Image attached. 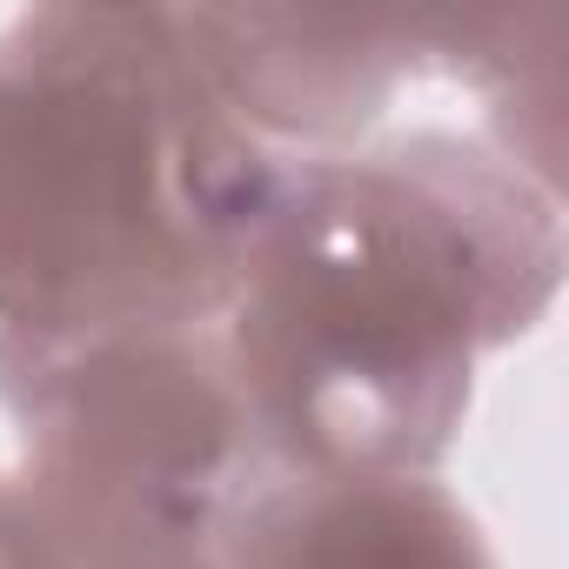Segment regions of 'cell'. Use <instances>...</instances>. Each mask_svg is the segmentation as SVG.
<instances>
[{
  "instance_id": "6da1fadb",
  "label": "cell",
  "mask_w": 569,
  "mask_h": 569,
  "mask_svg": "<svg viewBox=\"0 0 569 569\" xmlns=\"http://www.w3.org/2000/svg\"><path fill=\"white\" fill-rule=\"evenodd\" d=\"M562 274L556 188L482 134L409 128L281 154L214 342L274 469L442 476L482 356L549 322Z\"/></svg>"
},
{
  "instance_id": "52a82bcc",
  "label": "cell",
  "mask_w": 569,
  "mask_h": 569,
  "mask_svg": "<svg viewBox=\"0 0 569 569\" xmlns=\"http://www.w3.org/2000/svg\"><path fill=\"white\" fill-rule=\"evenodd\" d=\"M0 569H61V556H54V542H48L14 469H0Z\"/></svg>"
},
{
  "instance_id": "8992f818",
  "label": "cell",
  "mask_w": 569,
  "mask_h": 569,
  "mask_svg": "<svg viewBox=\"0 0 569 569\" xmlns=\"http://www.w3.org/2000/svg\"><path fill=\"white\" fill-rule=\"evenodd\" d=\"M436 74L462 81L482 101V141L562 194L569 148V8H442Z\"/></svg>"
},
{
  "instance_id": "5b68a950",
  "label": "cell",
  "mask_w": 569,
  "mask_h": 569,
  "mask_svg": "<svg viewBox=\"0 0 569 569\" xmlns=\"http://www.w3.org/2000/svg\"><path fill=\"white\" fill-rule=\"evenodd\" d=\"M214 569H502V556L442 476L268 469L221 529Z\"/></svg>"
},
{
  "instance_id": "7a4b0ae2",
  "label": "cell",
  "mask_w": 569,
  "mask_h": 569,
  "mask_svg": "<svg viewBox=\"0 0 569 569\" xmlns=\"http://www.w3.org/2000/svg\"><path fill=\"white\" fill-rule=\"evenodd\" d=\"M261 148L174 8L48 0L0 28V336L214 329L268 214Z\"/></svg>"
},
{
  "instance_id": "3957f363",
  "label": "cell",
  "mask_w": 569,
  "mask_h": 569,
  "mask_svg": "<svg viewBox=\"0 0 569 569\" xmlns=\"http://www.w3.org/2000/svg\"><path fill=\"white\" fill-rule=\"evenodd\" d=\"M0 416L61 569H214L274 469L214 329L61 349L0 336Z\"/></svg>"
},
{
  "instance_id": "277c9868",
  "label": "cell",
  "mask_w": 569,
  "mask_h": 569,
  "mask_svg": "<svg viewBox=\"0 0 569 569\" xmlns=\"http://www.w3.org/2000/svg\"><path fill=\"white\" fill-rule=\"evenodd\" d=\"M234 121L274 154H342L436 74L442 8H174Z\"/></svg>"
}]
</instances>
